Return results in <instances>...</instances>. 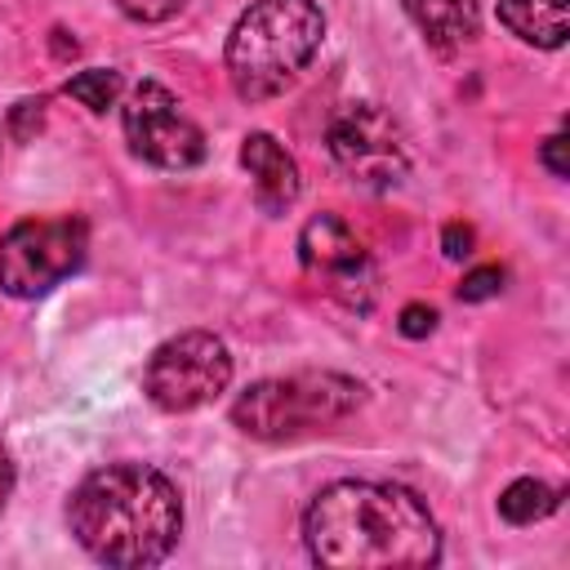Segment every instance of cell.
I'll return each mask as SVG.
<instances>
[{
    "instance_id": "ac0fdd59",
    "label": "cell",
    "mask_w": 570,
    "mask_h": 570,
    "mask_svg": "<svg viewBox=\"0 0 570 570\" xmlns=\"http://www.w3.org/2000/svg\"><path fill=\"white\" fill-rule=\"evenodd\" d=\"M396 330H401L405 338H428V334L436 330V307H428V303H405L401 316H396Z\"/></svg>"
},
{
    "instance_id": "5b68a950",
    "label": "cell",
    "mask_w": 570,
    "mask_h": 570,
    "mask_svg": "<svg viewBox=\"0 0 570 570\" xmlns=\"http://www.w3.org/2000/svg\"><path fill=\"white\" fill-rule=\"evenodd\" d=\"M89 254L85 218H22L0 236V289L9 298H45Z\"/></svg>"
},
{
    "instance_id": "6da1fadb",
    "label": "cell",
    "mask_w": 570,
    "mask_h": 570,
    "mask_svg": "<svg viewBox=\"0 0 570 570\" xmlns=\"http://www.w3.org/2000/svg\"><path fill=\"white\" fill-rule=\"evenodd\" d=\"M303 539L325 570H419L441 561L428 503L392 481H334L303 512Z\"/></svg>"
},
{
    "instance_id": "7a4b0ae2",
    "label": "cell",
    "mask_w": 570,
    "mask_h": 570,
    "mask_svg": "<svg viewBox=\"0 0 570 570\" xmlns=\"http://www.w3.org/2000/svg\"><path fill=\"white\" fill-rule=\"evenodd\" d=\"M67 525L94 561L142 570L174 552L183 534V499L160 468L107 463L71 490Z\"/></svg>"
},
{
    "instance_id": "8992f818",
    "label": "cell",
    "mask_w": 570,
    "mask_h": 570,
    "mask_svg": "<svg viewBox=\"0 0 570 570\" xmlns=\"http://www.w3.org/2000/svg\"><path fill=\"white\" fill-rule=\"evenodd\" d=\"M232 383V352L209 330H187L165 338L142 370V392L165 414H187L223 396Z\"/></svg>"
},
{
    "instance_id": "5bb4252c",
    "label": "cell",
    "mask_w": 570,
    "mask_h": 570,
    "mask_svg": "<svg viewBox=\"0 0 570 570\" xmlns=\"http://www.w3.org/2000/svg\"><path fill=\"white\" fill-rule=\"evenodd\" d=\"M62 89H67V98H76L80 107H89L94 116H102L107 107H116L125 80H120V71H111V67H89V71H76Z\"/></svg>"
},
{
    "instance_id": "2e32d148",
    "label": "cell",
    "mask_w": 570,
    "mask_h": 570,
    "mask_svg": "<svg viewBox=\"0 0 570 570\" xmlns=\"http://www.w3.org/2000/svg\"><path fill=\"white\" fill-rule=\"evenodd\" d=\"M116 4L134 22H165V18H174V13L187 9V0H116Z\"/></svg>"
},
{
    "instance_id": "52a82bcc",
    "label": "cell",
    "mask_w": 570,
    "mask_h": 570,
    "mask_svg": "<svg viewBox=\"0 0 570 570\" xmlns=\"http://www.w3.org/2000/svg\"><path fill=\"white\" fill-rule=\"evenodd\" d=\"M325 142L334 165L365 191H392L410 169L405 134L379 102H347L343 111H334Z\"/></svg>"
},
{
    "instance_id": "e0dca14e",
    "label": "cell",
    "mask_w": 570,
    "mask_h": 570,
    "mask_svg": "<svg viewBox=\"0 0 570 570\" xmlns=\"http://www.w3.org/2000/svg\"><path fill=\"white\" fill-rule=\"evenodd\" d=\"M40 120H45V102H40V98H22V102H13V111H9V134H13L18 142H27V138L40 129Z\"/></svg>"
},
{
    "instance_id": "9a60e30c",
    "label": "cell",
    "mask_w": 570,
    "mask_h": 570,
    "mask_svg": "<svg viewBox=\"0 0 570 570\" xmlns=\"http://www.w3.org/2000/svg\"><path fill=\"white\" fill-rule=\"evenodd\" d=\"M503 281H508V272H503L499 263L472 267V272L463 276V285H459V303H485V298H494V294L503 289Z\"/></svg>"
},
{
    "instance_id": "30bf717a",
    "label": "cell",
    "mask_w": 570,
    "mask_h": 570,
    "mask_svg": "<svg viewBox=\"0 0 570 570\" xmlns=\"http://www.w3.org/2000/svg\"><path fill=\"white\" fill-rule=\"evenodd\" d=\"M240 165L254 178V200H258L263 214L276 218V214H285L298 200V191H303L298 165H294V156L272 134H263V129L245 134L240 138Z\"/></svg>"
},
{
    "instance_id": "4fadbf2b",
    "label": "cell",
    "mask_w": 570,
    "mask_h": 570,
    "mask_svg": "<svg viewBox=\"0 0 570 570\" xmlns=\"http://www.w3.org/2000/svg\"><path fill=\"white\" fill-rule=\"evenodd\" d=\"M557 508H561V490L548 485V481H534V476H517L499 494V517L508 525H534V521L552 517Z\"/></svg>"
},
{
    "instance_id": "d6986e66",
    "label": "cell",
    "mask_w": 570,
    "mask_h": 570,
    "mask_svg": "<svg viewBox=\"0 0 570 570\" xmlns=\"http://www.w3.org/2000/svg\"><path fill=\"white\" fill-rule=\"evenodd\" d=\"M472 245H476V232H472L468 223H445V232H441V249H445V258H468Z\"/></svg>"
},
{
    "instance_id": "277c9868",
    "label": "cell",
    "mask_w": 570,
    "mask_h": 570,
    "mask_svg": "<svg viewBox=\"0 0 570 570\" xmlns=\"http://www.w3.org/2000/svg\"><path fill=\"white\" fill-rule=\"evenodd\" d=\"M361 401L365 387L356 379L334 370H298L249 383L232 405V423L258 441H294L316 428L343 423L352 410H361Z\"/></svg>"
},
{
    "instance_id": "ffe728a7",
    "label": "cell",
    "mask_w": 570,
    "mask_h": 570,
    "mask_svg": "<svg viewBox=\"0 0 570 570\" xmlns=\"http://www.w3.org/2000/svg\"><path fill=\"white\" fill-rule=\"evenodd\" d=\"M539 160H543V169H548L552 178H566V174H570V165H566V134H552V138L539 147Z\"/></svg>"
},
{
    "instance_id": "3957f363",
    "label": "cell",
    "mask_w": 570,
    "mask_h": 570,
    "mask_svg": "<svg viewBox=\"0 0 570 570\" xmlns=\"http://www.w3.org/2000/svg\"><path fill=\"white\" fill-rule=\"evenodd\" d=\"M325 40L316 0H254L227 36V80L245 102L285 94Z\"/></svg>"
},
{
    "instance_id": "7c38bea8",
    "label": "cell",
    "mask_w": 570,
    "mask_h": 570,
    "mask_svg": "<svg viewBox=\"0 0 570 570\" xmlns=\"http://www.w3.org/2000/svg\"><path fill=\"white\" fill-rule=\"evenodd\" d=\"M499 22L534 49H561L570 36L566 0H499Z\"/></svg>"
},
{
    "instance_id": "8fae6325",
    "label": "cell",
    "mask_w": 570,
    "mask_h": 570,
    "mask_svg": "<svg viewBox=\"0 0 570 570\" xmlns=\"http://www.w3.org/2000/svg\"><path fill=\"white\" fill-rule=\"evenodd\" d=\"M405 13L436 53H454V49L472 45L481 31L476 0H405Z\"/></svg>"
},
{
    "instance_id": "44dd1931",
    "label": "cell",
    "mask_w": 570,
    "mask_h": 570,
    "mask_svg": "<svg viewBox=\"0 0 570 570\" xmlns=\"http://www.w3.org/2000/svg\"><path fill=\"white\" fill-rule=\"evenodd\" d=\"M9 494H13V459H9V450H4V441H0V512H4Z\"/></svg>"
},
{
    "instance_id": "9c48e42d",
    "label": "cell",
    "mask_w": 570,
    "mask_h": 570,
    "mask_svg": "<svg viewBox=\"0 0 570 570\" xmlns=\"http://www.w3.org/2000/svg\"><path fill=\"white\" fill-rule=\"evenodd\" d=\"M125 142L138 160L156 165V169H196L205 160V134L200 125L178 107V98L156 85V80H142L129 89L125 98Z\"/></svg>"
},
{
    "instance_id": "ba28073f",
    "label": "cell",
    "mask_w": 570,
    "mask_h": 570,
    "mask_svg": "<svg viewBox=\"0 0 570 570\" xmlns=\"http://www.w3.org/2000/svg\"><path fill=\"white\" fill-rule=\"evenodd\" d=\"M303 272L347 312H370L379 298V263L338 214H316L298 232Z\"/></svg>"
}]
</instances>
